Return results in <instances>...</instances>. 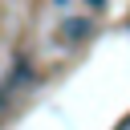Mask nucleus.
<instances>
[{
	"instance_id": "1",
	"label": "nucleus",
	"mask_w": 130,
	"mask_h": 130,
	"mask_svg": "<svg viewBox=\"0 0 130 130\" xmlns=\"http://www.w3.org/2000/svg\"><path fill=\"white\" fill-rule=\"evenodd\" d=\"M24 77H28V69H24V61H20V65H16V69H12V73H8V81H4V85H0V106H4V102H8V93H12V89H16V85H20V81H24Z\"/></svg>"
},
{
	"instance_id": "2",
	"label": "nucleus",
	"mask_w": 130,
	"mask_h": 130,
	"mask_svg": "<svg viewBox=\"0 0 130 130\" xmlns=\"http://www.w3.org/2000/svg\"><path fill=\"white\" fill-rule=\"evenodd\" d=\"M85 32H89V24H85V20H69V24H65V41H81Z\"/></svg>"
},
{
	"instance_id": "3",
	"label": "nucleus",
	"mask_w": 130,
	"mask_h": 130,
	"mask_svg": "<svg viewBox=\"0 0 130 130\" xmlns=\"http://www.w3.org/2000/svg\"><path fill=\"white\" fill-rule=\"evenodd\" d=\"M85 4H89L93 12H102V8H106V0H85Z\"/></svg>"
},
{
	"instance_id": "4",
	"label": "nucleus",
	"mask_w": 130,
	"mask_h": 130,
	"mask_svg": "<svg viewBox=\"0 0 130 130\" xmlns=\"http://www.w3.org/2000/svg\"><path fill=\"white\" fill-rule=\"evenodd\" d=\"M57 4H65V0H57Z\"/></svg>"
}]
</instances>
